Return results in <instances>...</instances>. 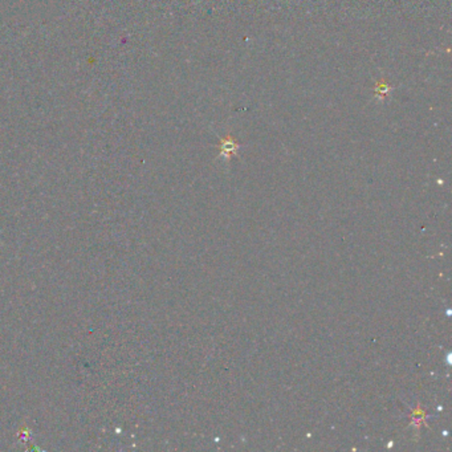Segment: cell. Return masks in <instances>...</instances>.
Here are the masks:
<instances>
[{
  "label": "cell",
  "instance_id": "cell-1",
  "mask_svg": "<svg viewBox=\"0 0 452 452\" xmlns=\"http://www.w3.org/2000/svg\"><path fill=\"white\" fill-rule=\"evenodd\" d=\"M236 147H238V145H236V142L232 138H226V140L222 141V153H227L228 155H231L232 153H235Z\"/></svg>",
  "mask_w": 452,
  "mask_h": 452
}]
</instances>
